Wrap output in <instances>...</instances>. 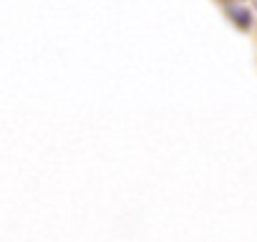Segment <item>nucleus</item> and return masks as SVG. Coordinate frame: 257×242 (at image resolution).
I'll return each mask as SVG.
<instances>
[{
  "label": "nucleus",
  "mask_w": 257,
  "mask_h": 242,
  "mask_svg": "<svg viewBox=\"0 0 257 242\" xmlns=\"http://www.w3.org/2000/svg\"><path fill=\"white\" fill-rule=\"evenodd\" d=\"M229 16L234 18V23H237V26L249 28V13H247V11H242V8H229Z\"/></svg>",
  "instance_id": "nucleus-1"
}]
</instances>
